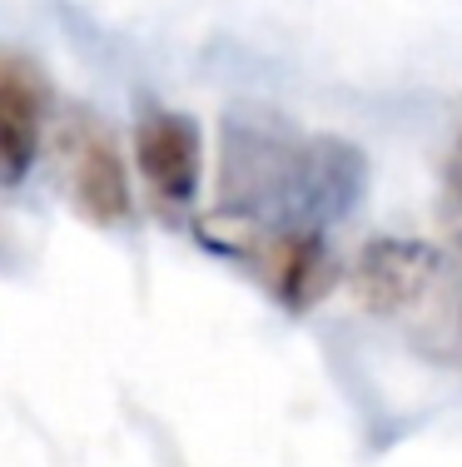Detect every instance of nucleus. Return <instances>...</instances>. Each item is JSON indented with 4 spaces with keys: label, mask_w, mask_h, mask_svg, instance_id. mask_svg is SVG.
<instances>
[{
    "label": "nucleus",
    "mask_w": 462,
    "mask_h": 467,
    "mask_svg": "<svg viewBox=\"0 0 462 467\" xmlns=\"http://www.w3.org/2000/svg\"><path fill=\"white\" fill-rule=\"evenodd\" d=\"M229 254L254 264V274L269 284V294L283 308H313L328 288L338 284V264L328 249L323 229L308 224H259V219H229V224H209Z\"/></svg>",
    "instance_id": "7ed1b4c3"
},
{
    "label": "nucleus",
    "mask_w": 462,
    "mask_h": 467,
    "mask_svg": "<svg viewBox=\"0 0 462 467\" xmlns=\"http://www.w3.org/2000/svg\"><path fill=\"white\" fill-rule=\"evenodd\" d=\"M65 180H70V199L90 224H125L129 219V174L119 160L115 140L100 125H70L65 135Z\"/></svg>",
    "instance_id": "39448f33"
},
{
    "label": "nucleus",
    "mask_w": 462,
    "mask_h": 467,
    "mask_svg": "<svg viewBox=\"0 0 462 467\" xmlns=\"http://www.w3.org/2000/svg\"><path fill=\"white\" fill-rule=\"evenodd\" d=\"M443 229L462 249V130H457L453 154H447V170H443Z\"/></svg>",
    "instance_id": "0eeeda50"
},
{
    "label": "nucleus",
    "mask_w": 462,
    "mask_h": 467,
    "mask_svg": "<svg viewBox=\"0 0 462 467\" xmlns=\"http://www.w3.org/2000/svg\"><path fill=\"white\" fill-rule=\"evenodd\" d=\"M46 135V115H40V95L20 70L0 65V184H20L40 154Z\"/></svg>",
    "instance_id": "423d86ee"
},
{
    "label": "nucleus",
    "mask_w": 462,
    "mask_h": 467,
    "mask_svg": "<svg viewBox=\"0 0 462 467\" xmlns=\"http://www.w3.org/2000/svg\"><path fill=\"white\" fill-rule=\"evenodd\" d=\"M135 164L164 204H190L204 180V140L190 115L149 105L135 125Z\"/></svg>",
    "instance_id": "20e7f679"
},
{
    "label": "nucleus",
    "mask_w": 462,
    "mask_h": 467,
    "mask_svg": "<svg viewBox=\"0 0 462 467\" xmlns=\"http://www.w3.org/2000/svg\"><path fill=\"white\" fill-rule=\"evenodd\" d=\"M363 154L338 140H299L283 125H229L224 135V199L229 214L259 224H308L358 204Z\"/></svg>",
    "instance_id": "f257e3e1"
},
{
    "label": "nucleus",
    "mask_w": 462,
    "mask_h": 467,
    "mask_svg": "<svg viewBox=\"0 0 462 467\" xmlns=\"http://www.w3.org/2000/svg\"><path fill=\"white\" fill-rule=\"evenodd\" d=\"M358 308L398 324L417 358L462 373V269L423 239H368L348 269Z\"/></svg>",
    "instance_id": "f03ea898"
}]
</instances>
